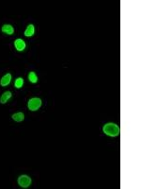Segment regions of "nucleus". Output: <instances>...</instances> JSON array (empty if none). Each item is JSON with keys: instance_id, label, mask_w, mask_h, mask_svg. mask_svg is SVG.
Here are the masks:
<instances>
[{"instance_id": "f257e3e1", "label": "nucleus", "mask_w": 141, "mask_h": 189, "mask_svg": "<svg viewBox=\"0 0 141 189\" xmlns=\"http://www.w3.org/2000/svg\"><path fill=\"white\" fill-rule=\"evenodd\" d=\"M102 131L110 137H116L120 134V128L115 123H107L102 128Z\"/></svg>"}, {"instance_id": "f03ea898", "label": "nucleus", "mask_w": 141, "mask_h": 189, "mask_svg": "<svg viewBox=\"0 0 141 189\" xmlns=\"http://www.w3.org/2000/svg\"><path fill=\"white\" fill-rule=\"evenodd\" d=\"M41 106V99L38 97H33L31 99L28 100V107L30 111H37L38 109H40Z\"/></svg>"}, {"instance_id": "7ed1b4c3", "label": "nucleus", "mask_w": 141, "mask_h": 189, "mask_svg": "<svg viewBox=\"0 0 141 189\" xmlns=\"http://www.w3.org/2000/svg\"><path fill=\"white\" fill-rule=\"evenodd\" d=\"M18 184L23 188H28L31 184V179L28 175H21L18 178Z\"/></svg>"}, {"instance_id": "20e7f679", "label": "nucleus", "mask_w": 141, "mask_h": 189, "mask_svg": "<svg viewBox=\"0 0 141 189\" xmlns=\"http://www.w3.org/2000/svg\"><path fill=\"white\" fill-rule=\"evenodd\" d=\"M14 45H15V48H16L18 51H23L25 48V43L23 39L15 40L14 41Z\"/></svg>"}, {"instance_id": "39448f33", "label": "nucleus", "mask_w": 141, "mask_h": 189, "mask_svg": "<svg viewBox=\"0 0 141 189\" xmlns=\"http://www.w3.org/2000/svg\"><path fill=\"white\" fill-rule=\"evenodd\" d=\"M10 97H11V92H10V91H6V92L3 93L1 97H0V103L1 104L7 103L8 100H9Z\"/></svg>"}, {"instance_id": "423d86ee", "label": "nucleus", "mask_w": 141, "mask_h": 189, "mask_svg": "<svg viewBox=\"0 0 141 189\" xmlns=\"http://www.w3.org/2000/svg\"><path fill=\"white\" fill-rule=\"evenodd\" d=\"M10 81H11V75L10 73L6 74L1 79H0V84L2 86H7L10 83Z\"/></svg>"}, {"instance_id": "0eeeda50", "label": "nucleus", "mask_w": 141, "mask_h": 189, "mask_svg": "<svg viewBox=\"0 0 141 189\" xmlns=\"http://www.w3.org/2000/svg\"><path fill=\"white\" fill-rule=\"evenodd\" d=\"M2 32L8 34V35H11V34H13V32H14V28H13L12 26L6 24L2 26Z\"/></svg>"}, {"instance_id": "6e6552de", "label": "nucleus", "mask_w": 141, "mask_h": 189, "mask_svg": "<svg viewBox=\"0 0 141 189\" xmlns=\"http://www.w3.org/2000/svg\"><path fill=\"white\" fill-rule=\"evenodd\" d=\"M11 117H12V119L14 121H16V122H22L25 118V115L23 113H13Z\"/></svg>"}, {"instance_id": "1a4fd4ad", "label": "nucleus", "mask_w": 141, "mask_h": 189, "mask_svg": "<svg viewBox=\"0 0 141 189\" xmlns=\"http://www.w3.org/2000/svg\"><path fill=\"white\" fill-rule=\"evenodd\" d=\"M34 31H35V28H34L33 25H28V28H26L25 31V35L26 37H31L33 36Z\"/></svg>"}, {"instance_id": "9d476101", "label": "nucleus", "mask_w": 141, "mask_h": 189, "mask_svg": "<svg viewBox=\"0 0 141 189\" xmlns=\"http://www.w3.org/2000/svg\"><path fill=\"white\" fill-rule=\"evenodd\" d=\"M28 79H29V81L32 83H36L38 81V77L35 72H30L28 74Z\"/></svg>"}, {"instance_id": "9b49d317", "label": "nucleus", "mask_w": 141, "mask_h": 189, "mask_svg": "<svg viewBox=\"0 0 141 189\" xmlns=\"http://www.w3.org/2000/svg\"><path fill=\"white\" fill-rule=\"evenodd\" d=\"M23 84H24V79H23L22 78H18L16 81H15V83H14V86L16 87V88H21V87L23 86Z\"/></svg>"}]
</instances>
